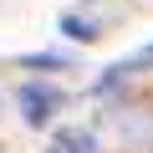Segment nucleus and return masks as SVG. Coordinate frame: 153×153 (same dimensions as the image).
<instances>
[{"mask_svg":"<svg viewBox=\"0 0 153 153\" xmlns=\"http://www.w3.org/2000/svg\"><path fill=\"white\" fill-rule=\"evenodd\" d=\"M61 107H66L61 87H51V82H26L21 87V117H26V128H46Z\"/></svg>","mask_w":153,"mask_h":153,"instance_id":"nucleus-1","label":"nucleus"},{"mask_svg":"<svg viewBox=\"0 0 153 153\" xmlns=\"http://www.w3.org/2000/svg\"><path fill=\"white\" fill-rule=\"evenodd\" d=\"M117 123H123V143L133 153H148L153 148V107H128Z\"/></svg>","mask_w":153,"mask_h":153,"instance_id":"nucleus-2","label":"nucleus"},{"mask_svg":"<svg viewBox=\"0 0 153 153\" xmlns=\"http://www.w3.org/2000/svg\"><path fill=\"white\" fill-rule=\"evenodd\" d=\"M46 153H102V143H97L92 128H61V133L51 138Z\"/></svg>","mask_w":153,"mask_h":153,"instance_id":"nucleus-3","label":"nucleus"},{"mask_svg":"<svg viewBox=\"0 0 153 153\" xmlns=\"http://www.w3.org/2000/svg\"><path fill=\"white\" fill-rule=\"evenodd\" d=\"M61 31H66L71 41H97V36H102V31H97L87 16H61Z\"/></svg>","mask_w":153,"mask_h":153,"instance_id":"nucleus-4","label":"nucleus"},{"mask_svg":"<svg viewBox=\"0 0 153 153\" xmlns=\"http://www.w3.org/2000/svg\"><path fill=\"white\" fill-rule=\"evenodd\" d=\"M143 61H153V46H148V51H143Z\"/></svg>","mask_w":153,"mask_h":153,"instance_id":"nucleus-5","label":"nucleus"}]
</instances>
